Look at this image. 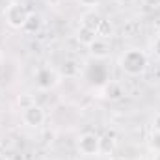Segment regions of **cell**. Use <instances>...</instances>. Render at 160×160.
I'll use <instances>...</instances> for the list:
<instances>
[{"label": "cell", "instance_id": "obj_1", "mask_svg": "<svg viewBox=\"0 0 160 160\" xmlns=\"http://www.w3.org/2000/svg\"><path fill=\"white\" fill-rule=\"evenodd\" d=\"M147 54L140 48H130L119 56V67L121 71L128 77H140L147 69Z\"/></svg>", "mask_w": 160, "mask_h": 160}, {"label": "cell", "instance_id": "obj_2", "mask_svg": "<svg viewBox=\"0 0 160 160\" xmlns=\"http://www.w3.org/2000/svg\"><path fill=\"white\" fill-rule=\"evenodd\" d=\"M28 15H30V11L21 2H11L6 8V13H4L8 26L9 28H15V30H22L24 28V22H26Z\"/></svg>", "mask_w": 160, "mask_h": 160}, {"label": "cell", "instance_id": "obj_3", "mask_svg": "<svg viewBox=\"0 0 160 160\" xmlns=\"http://www.w3.org/2000/svg\"><path fill=\"white\" fill-rule=\"evenodd\" d=\"M78 153L84 157H99L101 155V136L95 132H84L77 142Z\"/></svg>", "mask_w": 160, "mask_h": 160}, {"label": "cell", "instance_id": "obj_4", "mask_svg": "<svg viewBox=\"0 0 160 160\" xmlns=\"http://www.w3.org/2000/svg\"><path fill=\"white\" fill-rule=\"evenodd\" d=\"M62 82V75L52 67H41L36 71V84L41 91H50Z\"/></svg>", "mask_w": 160, "mask_h": 160}, {"label": "cell", "instance_id": "obj_5", "mask_svg": "<svg viewBox=\"0 0 160 160\" xmlns=\"http://www.w3.org/2000/svg\"><path fill=\"white\" fill-rule=\"evenodd\" d=\"M22 121H24V125H28L32 128H38V127H41L45 123V110L39 104L34 102L32 106L22 110Z\"/></svg>", "mask_w": 160, "mask_h": 160}, {"label": "cell", "instance_id": "obj_6", "mask_svg": "<svg viewBox=\"0 0 160 160\" xmlns=\"http://www.w3.org/2000/svg\"><path fill=\"white\" fill-rule=\"evenodd\" d=\"M101 22H102V15H101L95 8L86 9V11L82 13V17H80V26L89 28V30H93V32H97V28H99Z\"/></svg>", "mask_w": 160, "mask_h": 160}, {"label": "cell", "instance_id": "obj_7", "mask_svg": "<svg viewBox=\"0 0 160 160\" xmlns=\"http://www.w3.org/2000/svg\"><path fill=\"white\" fill-rule=\"evenodd\" d=\"M88 50H89L91 58H95V60H104V58L110 56V50H112V48H110V43L106 39L97 38V39L88 47Z\"/></svg>", "mask_w": 160, "mask_h": 160}, {"label": "cell", "instance_id": "obj_8", "mask_svg": "<svg viewBox=\"0 0 160 160\" xmlns=\"http://www.w3.org/2000/svg\"><path fill=\"white\" fill-rule=\"evenodd\" d=\"M123 95H125V91H123V88H121L119 82H108V84H104V88H102V97H104L106 101L116 102V101H119Z\"/></svg>", "mask_w": 160, "mask_h": 160}, {"label": "cell", "instance_id": "obj_9", "mask_svg": "<svg viewBox=\"0 0 160 160\" xmlns=\"http://www.w3.org/2000/svg\"><path fill=\"white\" fill-rule=\"evenodd\" d=\"M41 28H43V17H41L39 13H30L22 30L28 32V34H36V32H39Z\"/></svg>", "mask_w": 160, "mask_h": 160}, {"label": "cell", "instance_id": "obj_10", "mask_svg": "<svg viewBox=\"0 0 160 160\" xmlns=\"http://www.w3.org/2000/svg\"><path fill=\"white\" fill-rule=\"evenodd\" d=\"M77 39H78L80 45H84V47H89L93 41L97 39V34H95L93 30H89V28H84V26H80L78 30H77Z\"/></svg>", "mask_w": 160, "mask_h": 160}, {"label": "cell", "instance_id": "obj_11", "mask_svg": "<svg viewBox=\"0 0 160 160\" xmlns=\"http://www.w3.org/2000/svg\"><path fill=\"white\" fill-rule=\"evenodd\" d=\"M116 145H118V140H116L114 134H106L104 138H101V153L112 155L114 149H116Z\"/></svg>", "mask_w": 160, "mask_h": 160}, {"label": "cell", "instance_id": "obj_12", "mask_svg": "<svg viewBox=\"0 0 160 160\" xmlns=\"http://www.w3.org/2000/svg\"><path fill=\"white\" fill-rule=\"evenodd\" d=\"M97 38H101V39H110L112 36H114V26H112V22L110 21H106V19H102V22L99 24V28H97Z\"/></svg>", "mask_w": 160, "mask_h": 160}, {"label": "cell", "instance_id": "obj_13", "mask_svg": "<svg viewBox=\"0 0 160 160\" xmlns=\"http://www.w3.org/2000/svg\"><path fill=\"white\" fill-rule=\"evenodd\" d=\"M147 143H149V149H151L153 153L160 155V132L153 130V132L149 134V140H147Z\"/></svg>", "mask_w": 160, "mask_h": 160}, {"label": "cell", "instance_id": "obj_14", "mask_svg": "<svg viewBox=\"0 0 160 160\" xmlns=\"http://www.w3.org/2000/svg\"><path fill=\"white\" fill-rule=\"evenodd\" d=\"M19 104H21V108H22V110H24V108H28V106H32V104H34L32 95H28V93L21 95V97H19Z\"/></svg>", "mask_w": 160, "mask_h": 160}, {"label": "cell", "instance_id": "obj_15", "mask_svg": "<svg viewBox=\"0 0 160 160\" xmlns=\"http://www.w3.org/2000/svg\"><path fill=\"white\" fill-rule=\"evenodd\" d=\"M80 6H84V8H88V9H91V8H97L99 4H101V0H78Z\"/></svg>", "mask_w": 160, "mask_h": 160}, {"label": "cell", "instance_id": "obj_16", "mask_svg": "<svg viewBox=\"0 0 160 160\" xmlns=\"http://www.w3.org/2000/svg\"><path fill=\"white\" fill-rule=\"evenodd\" d=\"M63 75H75V63L73 62H65L63 63Z\"/></svg>", "mask_w": 160, "mask_h": 160}, {"label": "cell", "instance_id": "obj_17", "mask_svg": "<svg viewBox=\"0 0 160 160\" xmlns=\"http://www.w3.org/2000/svg\"><path fill=\"white\" fill-rule=\"evenodd\" d=\"M143 4H145L147 8H151V9H157V8H160V0H143Z\"/></svg>", "mask_w": 160, "mask_h": 160}, {"label": "cell", "instance_id": "obj_18", "mask_svg": "<svg viewBox=\"0 0 160 160\" xmlns=\"http://www.w3.org/2000/svg\"><path fill=\"white\" fill-rule=\"evenodd\" d=\"M153 130L160 132V114H157V116H155V119H153Z\"/></svg>", "mask_w": 160, "mask_h": 160}, {"label": "cell", "instance_id": "obj_19", "mask_svg": "<svg viewBox=\"0 0 160 160\" xmlns=\"http://www.w3.org/2000/svg\"><path fill=\"white\" fill-rule=\"evenodd\" d=\"M155 52H157V54L160 56V38H158L157 41H155Z\"/></svg>", "mask_w": 160, "mask_h": 160}, {"label": "cell", "instance_id": "obj_20", "mask_svg": "<svg viewBox=\"0 0 160 160\" xmlns=\"http://www.w3.org/2000/svg\"><path fill=\"white\" fill-rule=\"evenodd\" d=\"M108 160H127V158H123V157H110Z\"/></svg>", "mask_w": 160, "mask_h": 160}, {"label": "cell", "instance_id": "obj_21", "mask_svg": "<svg viewBox=\"0 0 160 160\" xmlns=\"http://www.w3.org/2000/svg\"><path fill=\"white\" fill-rule=\"evenodd\" d=\"M119 4H130V2H134V0H118Z\"/></svg>", "mask_w": 160, "mask_h": 160}, {"label": "cell", "instance_id": "obj_22", "mask_svg": "<svg viewBox=\"0 0 160 160\" xmlns=\"http://www.w3.org/2000/svg\"><path fill=\"white\" fill-rule=\"evenodd\" d=\"M0 160H8V158H6V157H4V155H0Z\"/></svg>", "mask_w": 160, "mask_h": 160}]
</instances>
